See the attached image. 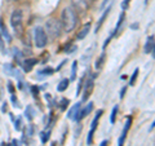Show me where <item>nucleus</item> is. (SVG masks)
I'll use <instances>...</instances> for the list:
<instances>
[{
    "label": "nucleus",
    "instance_id": "1",
    "mask_svg": "<svg viewBox=\"0 0 155 146\" xmlns=\"http://www.w3.org/2000/svg\"><path fill=\"white\" fill-rule=\"evenodd\" d=\"M61 25L62 30L66 32H71L76 27L78 23V14L76 11L72 7H66L61 12Z\"/></svg>",
    "mask_w": 155,
    "mask_h": 146
},
{
    "label": "nucleus",
    "instance_id": "2",
    "mask_svg": "<svg viewBox=\"0 0 155 146\" xmlns=\"http://www.w3.org/2000/svg\"><path fill=\"white\" fill-rule=\"evenodd\" d=\"M45 34L47 36H49L52 40H56L61 36V32H62V25L61 22L56 18H49L48 21L45 22Z\"/></svg>",
    "mask_w": 155,
    "mask_h": 146
},
{
    "label": "nucleus",
    "instance_id": "3",
    "mask_svg": "<svg viewBox=\"0 0 155 146\" xmlns=\"http://www.w3.org/2000/svg\"><path fill=\"white\" fill-rule=\"evenodd\" d=\"M11 25L14 34L17 36H21L23 34V13L21 9H16L12 12L11 16Z\"/></svg>",
    "mask_w": 155,
    "mask_h": 146
},
{
    "label": "nucleus",
    "instance_id": "4",
    "mask_svg": "<svg viewBox=\"0 0 155 146\" xmlns=\"http://www.w3.org/2000/svg\"><path fill=\"white\" fill-rule=\"evenodd\" d=\"M34 43H35L36 48H44L48 44V36L45 34L44 27L38 26L35 30H34Z\"/></svg>",
    "mask_w": 155,
    "mask_h": 146
},
{
    "label": "nucleus",
    "instance_id": "5",
    "mask_svg": "<svg viewBox=\"0 0 155 146\" xmlns=\"http://www.w3.org/2000/svg\"><path fill=\"white\" fill-rule=\"evenodd\" d=\"M102 113H104V110H98V113L96 114L94 119L92 120L91 131H89V133H88V137H87V144H88V145H92V144H93V134H94V131H96V128H97V123H98V119L101 118Z\"/></svg>",
    "mask_w": 155,
    "mask_h": 146
},
{
    "label": "nucleus",
    "instance_id": "6",
    "mask_svg": "<svg viewBox=\"0 0 155 146\" xmlns=\"http://www.w3.org/2000/svg\"><path fill=\"white\" fill-rule=\"evenodd\" d=\"M83 96H81V101L85 102L88 101V98L91 97L92 92H93V88H94V83H93V79H88L84 81L83 84Z\"/></svg>",
    "mask_w": 155,
    "mask_h": 146
},
{
    "label": "nucleus",
    "instance_id": "7",
    "mask_svg": "<svg viewBox=\"0 0 155 146\" xmlns=\"http://www.w3.org/2000/svg\"><path fill=\"white\" fill-rule=\"evenodd\" d=\"M71 4H72V8H74L75 11L81 12V13H84L89 7L88 0H71Z\"/></svg>",
    "mask_w": 155,
    "mask_h": 146
},
{
    "label": "nucleus",
    "instance_id": "8",
    "mask_svg": "<svg viewBox=\"0 0 155 146\" xmlns=\"http://www.w3.org/2000/svg\"><path fill=\"white\" fill-rule=\"evenodd\" d=\"M92 110H93V104H92V102H88V105H87V106H84V108H80L79 114H78L75 121H80L81 119H84L87 115L91 114Z\"/></svg>",
    "mask_w": 155,
    "mask_h": 146
},
{
    "label": "nucleus",
    "instance_id": "9",
    "mask_svg": "<svg viewBox=\"0 0 155 146\" xmlns=\"http://www.w3.org/2000/svg\"><path fill=\"white\" fill-rule=\"evenodd\" d=\"M130 123H132V119L127 118V120H125V125H124L123 132H122V136H120V138L118 140V146H123V145H124V141H125V138H127L128 129L130 128Z\"/></svg>",
    "mask_w": 155,
    "mask_h": 146
},
{
    "label": "nucleus",
    "instance_id": "10",
    "mask_svg": "<svg viewBox=\"0 0 155 146\" xmlns=\"http://www.w3.org/2000/svg\"><path fill=\"white\" fill-rule=\"evenodd\" d=\"M80 108H81V104H80V102L75 104L69 111H67V118L71 119V120H76V116H78V114H79Z\"/></svg>",
    "mask_w": 155,
    "mask_h": 146
},
{
    "label": "nucleus",
    "instance_id": "11",
    "mask_svg": "<svg viewBox=\"0 0 155 146\" xmlns=\"http://www.w3.org/2000/svg\"><path fill=\"white\" fill-rule=\"evenodd\" d=\"M91 27H92V23L88 22V23H85V25L80 28V31H78V35H76V39L78 40H83V39L88 35V32L91 31Z\"/></svg>",
    "mask_w": 155,
    "mask_h": 146
},
{
    "label": "nucleus",
    "instance_id": "12",
    "mask_svg": "<svg viewBox=\"0 0 155 146\" xmlns=\"http://www.w3.org/2000/svg\"><path fill=\"white\" fill-rule=\"evenodd\" d=\"M143 52L146 53V55L151 53V56L154 57V35H150L147 38V41H146V44H145V47H143Z\"/></svg>",
    "mask_w": 155,
    "mask_h": 146
},
{
    "label": "nucleus",
    "instance_id": "13",
    "mask_svg": "<svg viewBox=\"0 0 155 146\" xmlns=\"http://www.w3.org/2000/svg\"><path fill=\"white\" fill-rule=\"evenodd\" d=\"M0 34H2L3 39H4V40H5L7 43H9V41L12 40V36H11V34H9V31L7 30V26L4 25L3 19H0Z\"/></svg>",
    "mask_w": 155,
    "mask_h": 146
},
{
    "label": "nucleus",
    "instance_id": "14",
    "mask_svg": "<svg viewBox=\"0 0 155 146\" xmlns=\"http://www.w3.org/2000/svg\"><path fill=\"white\" fill-rule=\"evenodd\" d=\"M110 11H111V5H109L107 8L104 11V13H102V16H101V18L98 19V23H97V26H96V31H98L100 28H101V26H102V23L105 22V19H106V17L109 16V13H110Z\"/></svg>",
    "mask_w": 155,
    "mask_h": 146
},
{
    "label": "nucleus",
    "instance_id": "15",
    "mask_svg": "<svg viewBox=\"0 0 155 146\" xmlns=\"http://www.w3.org/2000/svg\"><path fill=\"white\" fill-rule=\"evenodd\" d=\"M38 64V61L35 60V58H30V60H26L25 64H23V70H25V72H30L32 70V67L35 66Z\"/></svg>",
    "mask_w": 155,
    "mask_h": 146
},
{
    "label": "nucleus",
    "instance_id": "16",
    "mask_svg": "<svg viewBox=\"0 0 155 146\" xmlns=\"http://www.w3.org/2000/svg\"><path fill=\"white\" fill-rule=\"evenodd\" d=\"M105 60H106V53H102L98 58H97V61H96V64H94V67H96V70H102L104 69V66H105Z\"/></svg>",
    "mask_w": 155,
    "mask_h": 146
},
{
    "label": "nucleus",
    "instance_id": "17",
    "mask_svg": "<svg viewBox=\"0 0 155 146\" xmlns=\"http://www.w3.org/2000/svg\"><path fill=\"white\" fill-rule=\"evenodd\" d=\"M69 85H70V80L69 79H62L60 83H58L57 91L58 92H65L67 88H69Z\"/></svg>",
    "mask_w": 155,
    "mask_h": 146
},
{
    "label": "nucleus",
    "instance_id": "18",
    "mask_svg": "<svg viewBox=\"0 0 155 146\" xmlns=\"http://www.w3.org/2000/svg\"><path fill=\"white\" fill-rule=\"evenodd\" d=\"M25 116H26V119L27 120H32L34 118H35V110H34V108L31 105H28L26 106V110H25Z\"/></svg>",
    "mask_w": 155,
    "mask_h": 146
},
{
    "label": "nucleus",
    "instance_id": "19",
    "mask_svg": "<svg viewBox=\"0 0 155 146\" xmlns=\"http://www.w3.org/2000/svg\"><path fill=\"white\" fill-rule=\"evenodd\" d=\"M124 19H125V13L124 12H122V13H120V16H119V19H118V23H116V27H115V30H114V35H115V34L116 32H118L119 31V28H120V26H122L123 25V22H124Z\"/></svg>",
    "mask_w": 155,
    "mask_h": 146
},
{
    "label": "nucleus",
    "instance_id": "20",
    "mask_svg": "<svg viewBox=\"0 0 155 146\" xmlns=\"http://www.w3.org/2000/svg\"><path fill=\"white\" fill-rule=\"evenodd\" d=\"M118 111H119V105H115L113 110H111V115H110V123L114 124L115 120H116V115H118Z\"/></svg>",
    "mask_w": 155,
    "mask_h": 146
},
{
    "label": "nucleus",
    "instance_id": "21",
    "mask_svg": "<svg viewBox=\"0 0 155 146\" xmlns=\"http://www.w3.org/2000/svg\"><path fill=\"white\" fill-rule=\"evenodd\" d=\"M78 51V45L75 44H69V45H66L65 47V53L66 55H72L74 52Z\"/></svg>",
    "mask_w": 155,
    "mask_h": 146
},
{
    "label": "nucleus",
    "instance_id": "22",
    "mask_svg": "<svg viewBox=\"0 0 155 146\" xmlns=\"http://www.w3.org/2000/svg\"><path fill=\"white\" fill-rule=\"evenodd\" d=\"M14 67L12 66V65H9V64H7V65H4V71H5V74H8V75H13L14 74Z\"/></svg>",
    "mask_w": 155,
    "mask_h": 146
},
{
    "label": "nucleus",
    "instance_id": "23",
    "mask_svg": "<svg viewBox=\"0 0 155 146\" xmlns=\"http://www.w3.org/2000/svg\"><path fill=\"white\" fill-rule=\"evenodd\" d=\"M49 136H51V131H47V132H41L40 133V138H41V142L45 144L48 140H49Z\"/></svg>",
    "mask_w": 155,
    "mask_h": 146
},
{
    "label": "nucleus",
    "instance_id": "24",
    "mask_svg": "<svg viewBox=\"0 0 155 146\" xmlns=\"http://www.w3.org/2000/svg\"><path fill=\"white\" fill-rule=\"evenodd\" d=\"M76 67H78V61L72 62V69H71V80L76 79Z\"/></svg>",
    "mask_w": 155,
    "mask_h": 146
},
{
    "label": "nucleus",
    "instance_id": "25",
    "mask_svg": "<svg viewBox=\"0 0 155 146\" xmlns=\"http://www.w3.org/2000/svg\"><path fill=\"white\" fill-rule=\"evenodd\" d=\"M137 76H138V69H136V70L133 71L132 76H130V79H129V85H134V83H136V79H137Z\"/></svg>",
    "mask_w": 155,
    "mask_h": 146
},
{
    "label": "nucleus",
    "instance_id": "26",
    "mask_svg": "<svg viewBox=\"0 0 155 146\" xmlns=\"http://www.w3.org/2000/svg\"><path fill=\"white\" fill-rule=\"evenodd\" d=\"M84 79H85V78H84V76H81V78H80V79H79V84H78V88H76V96H78V95H80V92H81V89H83Z\"/></svg>",
    "mask_w": 155,
    "mask_h": 146
},
{
    "label": "nucleus",
    "instance_id": "27",
    "mask_svg": "<svg viewBox=\"0 0 155 146\" xmlns=\"http://www.w3.org/2000/svg\"><path fill=\"white\" fill-rule=\"evenodd\" d=\"M39 72H40V75H43V76H47V75H52L53 72H54V70H53L52 67H47V69L41 70V71H39Z\"/></svg>",
    "mask_w": 155,
    "mask_h": 146
},
{
    "label": "nucleus",
    "instance_id": "28",
    "mask_svg": "<svg viewBox=\"0 0 155 146\" xmlns=\"http://www.w3.org/2000/svg\"><path fill=\"white\" fill-rule=\"evenodd\" d=\"M0 52H2L3 55H5V53H7L5 43H4V39H3V36H2V34H0Z\"/></svg>",
    "mask_w": 155,
    "mask_h": 146
},
{
    "label": "nucleus",
    "instance_id": "29",
    "mask_svg": "<svg viewBox=\"0 0 155 146\" xmlns=\"http://www.w3.org/2000/svg\"><path fill=\"white\" fill-rule=\"evenodd\" d=\"M14 128L16 131H22V118H17V120L14 121Z\"/></svg>",
    "mask_w": 155,
    "mask_h": 146
},
{
    "label": "nucleus",
    "instance_id": "30",
    "mask_svg": "<svg viewBox=\"0 0 155 146\" xmlns=\"http://www.w3.org/2000/svg\"><path fill=\"white\" fill-rule=\"evenodd\" d=\"M129 3H130V0H123L122 4H120V7H122L123 11H127L128 7H129Z\"/></svg>",
    "mask_w": 155,
    "mask_h": 146
},
{
    "label": "nucleus",
    "instance_id": "31",
    "mask_svg": "<svg viewBox=\"0 0 155 146\" xmlns=\"http://www.w3.org/2000/svg\"><path fill=\"white\" fill-rule=\"evenodd\" d=\"M69 102H70V101L67 100V98H62V100H61V110H65L66 106L69 105Z\"/></svg>",
    "mask_w": 155,
    "mask_h": 146
},
{
    "label": "nucleus",
    "instance_id": "32",
    "mask_svg": "<svg viewBox=\"0 0 155 146\" xmlns=\"http://www.w3.org/2000/svg\"><path fill=\"white\" fill-rule=\"evenodd\" d=\"M113 36H114V34H113V35H111V36H109V38L105 40V43H104V49H105L106 47H107V44H109V43L111 41V39H113Z\"/></svg>",
    "mask_w": 155,
    "mask_h": 146
},
{
    "label": "nucleus",
    "instance_id": "33",
    "mask_svg": "<svg viewBox=\"0 0 155 146\" xmlns=\"http://www.w3.org/2000/svg\"><path fill=\"white\" fill-rule=\"evenodd\" d=\"M125 92H127V87H123L122 91H120V98H124L125 96Z\"/></svg>",
    "mask_w": 155,
    "mask_h": 146
},
{
    "label": "nucleus",
    "instance_id": "34",
    "mask_svg": "<svg viewBox=\"0 0 155 146\" xmlns=\"http://www.w3.org/2000/svg\"><path fill=\"white\" fill-rule=\"evenodd\" d=\"M12 101H13V105L17 106V108H19V104H18V100L14 97V95H12Z\"/></svg>",
    "mask_w": 155,
    "mask_h": 146
},
{
    "label": "nucleus",
    "instance_id": "35",
    "mask_svg": "<svg viewBox=\"0 0 155 146\" xmlns=\"http://www.w3.org/2000/svg\"><path fill=\"white\" fill-rule=\"evenodd\" d=\"M8 89H9V92H11L12 95L14 93V88H13V84H12V83H8Z\"/></svg>",
    "mask_w": 155,
    "mask_h": 146
},
{
    "label": "nucleus",
    "instance_id": "36",
    "mask_svg": "<svg viewBox=\"0 0 155 146\" xmlns=\"http://www.w3.org/2000/svg\"><path fill=\"white\" fill-rule=\"evenodd\" d=\"M130 28H132V30H137V28H138V23L137 22L132 23V25H130Z\"/></svg>",
    "mask_w": 155,
    "mask_h": 146
},
{
    "label": "nucleus",
    "instance_id": "37",
    "mask_svg": "<svg viewBox=\"0 0 155 146\" xmlns=\"http://www.w3.org/2000/svg\"><path fill=\"white\" fill-rule=\"evenodd\" d=\"M100 146H109V141H107V140H104L100 144Z\"/></svg>",
    "mask_w": 155,
    "mask_h": 146
},
{
    "label": "nucleus",
    "instance_id": "38",
    "mask_svg": "<svg viewBox=\"0 0 155 146\" xmlns=\"http://www.w3.org/2000/svg\"><path fill=\"white\" fill-rule=\"evenodd\" d=\"M107 3H109V0H104L102 4H101V8H104V7L106 5V4H107Z\"/></svg>",
    "mask_w": 155,
    "mask_h": 146
},
{
    "label": "nucleus",
    "instance_id": "39",
    "mask_svg": "<svg viewBox=\"0 0 155 146\" xmlns=\"http://www.w3.org/2000/svg\"><path fill=\"white\" fill-rule=\"evenodd\" d=\"M154 124H155V123H151V127H150V129H149V132H153V129H154Z\"/></svg>",
    "mask_w": 155,
    "mask_h": 146
},
{
    "label": "nucleus",
    "instance_id": "40",
    "mask_svg": "<svg viewBox=\"0 0 155 146\" xmlns=\"http://www.w3.org/2000/svg\"><path fill=\"white\" fill-rule=\"evenodd\" d=\"M2 110H3V111H7V104H4V106H3Z\"/></svg>",
    "mask_w": 155,
    "mask_h": 146
},
{
    "label": "nucleus",
    "instance_id": "41",
    "mask_svg": "<svg viewBox=\"0 0 155 146\" xmlns=\"http://www.w3.org/2000/svg\"><path fill=\"white\" fill-rule=\"evenodd\" d=\"M51 146H56V142H52V144H51Z\"/></svg>",
    "mask_w": 155,
    "mask_h": 146
},
{
    "label": "nucleus",
    "instance_id": "42",
    "mask_svg": "<svg viewBox=\"0 0 155 146\" xmlns=\"http://www.w3.org/2000/svg\"><path fill=\"white\" fill-rule=\"evenodd\" d=\"M149 3V0H145V4H147Z\"/></svg>",
    "mask_w": 155,
    "mask_h": 146
},
{
    "label": "nucleus",
    "instance_id": "43",
    "mask_svg": "<svg viewBox=\"0 0 155 146\" xmlns=\"http://www.w3.org/2000/svg\"><path fill=\"white\" fill-rule=\"evenodd\" d=\"M2 146H5V144H4V142H3V144H2Z\"/></svg>",
    "mask_w": 155,
    "mask_h": 146
}]
</instances>
